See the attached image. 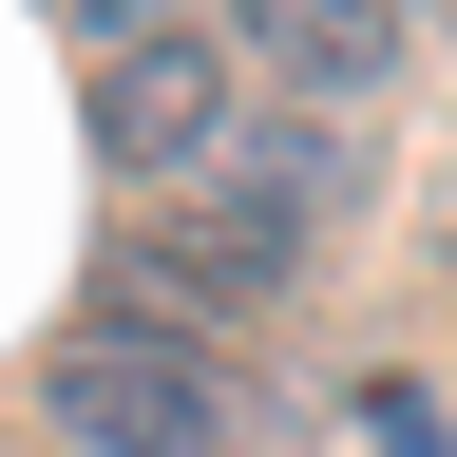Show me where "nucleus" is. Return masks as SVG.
I'll list each match as a JSON object with an SVG mask.
<instances>
[{
	"label": "nucleus",
	"mask_w": 457,
	"mask_h": 457,
	"mask_svg": "<svg viewBox=\"0 0 457 457\" xmlns=\"http://www.w3.org/2000/svg\"><path fill=\"white\" fill-rule=\"evenodd\" d=\"M57 438H77V457H210L228 438V381H210V343H153V324H77V343H57Z\"/></svg>",
	"instance_id": "obj_1"
},
{
	"label": "nucleus",
	"mask_w": 457,
	"mask_h": 457,
	"mask_svg": "<svg viewBox=\"0 0 457 457\" xmlns=\"http://www.w3.org/2000/svg\"><path fill=\"white\" fill-rule=\"evenodd\" d=\"M228 77H267V96H305V114H362V96H400V0H228Z\"/></svg>",
	"instance_id": "obj_2"
},
{
	"label": "nucleus",
	"mask_w": 457,
	"mask_h": 457,
	"mask_svg": "<svg viewBox=\"0 0 457 457\" xmlns=\"http://www.w3.org/2000/svg\"><path fill=\"white\" fill-rule=\"evenodd\" d=\"M228 96H248L228 38H191V20H171V38H114L96 57V153L114 171H210L228 153Z\"/></svg>",
	"instance_id": "obj_3"
}]
</instances>
